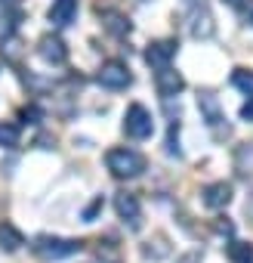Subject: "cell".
<instances>
[{
  "label": "cell",
  "mask_w": 253,
  "mask_h": 263,
  "mask_svg": "<svg viewBox=\"0 0 253 263\" xmlns=\"http://www.w3.org/2000/svg\"><path fill=\"white\" fill-rule=\"evenodd\" d=\"M99 19H102V28L111 34V37H126L130 34V19L117 10H99Z\"/></svg>",
  "instance_id": "obj_12"
},
{
  "label": "cell",
  "mask_w": 253,
  "mask_h": 263,
  "mask_svg": "<svg viewBox=\"0 0 253 263\" xmlns=\"http://www.w3.org/2000/svg\"><path fill=\"white\" fill-rule=\"evenodd\" d=\"M0 53H4L10 62H16V59H19V53H22V41H19L16 34L4 37V41H0Z\"/></svg>",
  "instance_id": "obj_19"
},
{
  "label": "cell",
  "mask_w": 253,
  "mask_h": 263,
  "mask_svg": "<svg viewBox=\"0 0 253 263\" xmlns=\"http://www.w3.org/2000/svg\"><path fill=\"white\" fill-rule=\"evenodd\" d=\"M225 257L231 263H253V245L250 241H228Z\"/></svg>",
  "instance_id": "obj_15"
},
{
  "label": "cell",
  "mask_w": 253,
  "mask_h": 263,
  "mask_svg": "<svg viewBox=\"0 0 253 263\" xmlns=\"http://www.w3.org/2000/svg\"><path fill=\"white\" fill-rule=\"evenodd\" d=\"M22 121L40 124V121H44V108H40V105H25V108H22Z\"/></svg>",
  "instance_id": "obj_20"
},
{
  "label": "cell",
  "mask_w": 253,
  "mask_h": 263,
  "mask_svg": "<svg viewBox=\"0 0 253 263\" xmlns=\"http://www.w3.org/2000/svg\"><path fill=\"white\" fill-rule=\"evenodd\" d=\"M83 245L77 238H62V235H37L31 241V251L40 257V260H65L71 254H77Z\"/></svg>",
  "instance_id": "obj_2"
},
{
  "label": "cell",
  "mask_w": 253,
  "mask_h": 263,
  "mask_svg": "<svg viewBox=\"0 0 253 263\" xmlns=\"http://www.w3.org/2000/svg\"><path fill=\"white\" fill-rule=\"evenodd\" d=\"M225 4H228L231 10H238V13H244V10H247V7L253 4V0H225Z\"/></svg>",
  "instance_id": "obj_21"
},
{
  "label": "cell",
  "mask_w": 253,
  "mask_h": 263,
  "mask_svg": "<svg viewBox=\"0 0 253 263\" xmlns=\"http://www.w3.org/2000/svg\"><path fill=\"white\" fill-rule=\"evenodd\" d=\"M195 260H198V257H195V254H192V257H185V260H182V263H195Z\"/></svg>",
  "instance_id": "obj_26"
},
{
  "label": "cell",
  "mask_w": 253,
  "mask_h": 263,
  "mask_svg": "<svg viewBox=\"0 0 253 263\" xmlns=\"http://www.w3.org/2000/svg\"><path fill=\"white\" fill-rule=\"evenodd\" d=\"M0 7H7V10H22V0H0Z\"/></svg>",
  "instance_id": "obj_24"
},
{
  "label": "cell",
  "mask_w": 253,
  "mask_h": 263,
  "mask_svg": "<svg viewBox=\"0 0 253 263\" xmlns=\"http://www.w3.org/2000/svg\"><path fill=\"white\" fill-rule=\"evenodd\" d=\"M22 140V130L19 124H10V121H0V149H16Z\"/></svg>",
  "instance_id": "obj_16"
},
{
  "label": "cell",
  "mask_w": 253,
  "mask_h": 263,
  "mask_svg": "<svg viewBox=\"0 0 253 263\" xmlns=\"http://www.w3.org/2000/svg\"><path fill=\"white\" fill-rule=\"evenodd\" d=\"M244 211H247V217H250V220H253V192H250V195H247V204H244Z\"/></svg>",
  "instance_id": "obj_25"
},
{
  "label": "cell",
  "mask_w": 253,
  "mask_h": 263,
  "mask_svg": "<svg viewBox=\"0 0 253 263\" xmlns=\"http://www.w3.org/2000/svg\"><path fill=\"white\" fill-rule=\"evenodd\" d=\"M37 53H40V59L50 62V65H65V62H68V47H65V41H62L59 34H44V37L37 41Z\"/></svg>",
  "instance_id": "obj_8"
},
{
  "label": "cell",
  "mask_w": 253,
  "mask_h": 263,
  "mask_svg": "<svg viewBox=\"0 0 253 263\" xmlns=\"http://www.w3.org/2000/svg\"><path fill=\"white\" fill-rule=\"evenodd\" d=\"M176 56V41H152L149 50H145V62L158 71V68H167Z\"/></svg>",
  "instance_id": "obj_10"
},
{
  "label": "cell",
  "mask_w": 253,
  "mask_h": 263,
  "mask_svg": "<svg viewBox=\"0 0 253 263\" xmlns=\"http://www.w3.org/2000/svg\"><path fill=\"white\" fill-rule=\"evenodd\" d=\"M155 87H158V93L164 99H173V96H179L185 90V78L173 65H167V68H158L155 71Z\"/></svg>",
  "instance_id": "obj_9"
},
{
  "label": "cell",
  "mask_w": 253,
  "mask_h": 263,
  "mask_svg": "<svg viewBox=\"0 0 253 263\" xmlns=\"http://www.w3.org/2000/svg\"><path fill=\"white\" fill-rule=\"evenodd\" d=\"M47 16H50V22H53L56 28L71 25L74 16H77V0H53V7H50Z\"/></svg>",
  "instance_id": "obj_13"
},
{
  "label": "cell",
  "mask_w": 253,
  "mask_h": 263,
  "mask_svg": "<svg viewBox=\"0 0 253 263\" xmlns=\"http://www.w3.org/2000/svg\"><path fill=\"white\" fill-rule=\"evenodd\" d=\"M96 81H99L102 87H108V90H126V87L133 84V74H130V68H126V62L108 59V62H102Z\"/></svg>",
  "instance_id": "obj_5"
},
{
  "label": "cell",
  "mask_w": 253,
  "mask_h": 263,
  "mask_svg": "<svg viewBox=\"0 0 253 263\" xmlns=\"http://www.w3.org/2000/svg\"><path fill=\"white\" fill-rule=\"evenodd\" d=\"M241 118H244V121H253V96H250V102L241 105Z\"/></svg>",
  "instance_id": "obj_22"
},
{
  "label": "cell",
  "mask_w": 253,
  "mask_h": 263,
  "mask_svg": "<svg viewBox=\"0 0 253 263\" xmlns=\"http://www.w3.org/2000/svg\"><path fill=\"white\" fill-rule=\"evenodd\" d=\"M250 22H253V13H250Z\"/></svg>",
  "instance_id": "obj_27"
},
{
  "label": "cell",
  "mask_w": 253,
  "mask_h": 263,
  "mask_svg": "<svg viewBox=\"0 0 253 263\" xmlns=\"http://www.w3.org/2000/svg\"><path fill=\"white\" fill-rule=\"evenodd\" d=\"M19 19H22V13H19V10H7V7H0V41L10 37V34H16Z\"/></svg>",
  "instance_id": "obj_17"
},
{
  "label": "cell",
  "mask_w": 253,
  "mask_h": 263,
  "mask_svg": "<svg viewBox=\"0 0 253 263\" xmlns=\"http://www.w3.org/2000/svg\"><path fill=\"white\" fill-rule=\"evenodd\" d=\"M123 134L130 140H149L155 134V121H152V111L139 102H133L123 115Z\"/></svg>",
  "instance_id": "obj_4"
},
{
  "label": "cell",
  "mask_w": 253,
  "mask_h": 263,
  "mask_svg": "<svg viewBox=\"0 0 253 263\" xmlns=\"http://www.w3.org/2000/svg\"><path fill=\"white\" fill-rule=\"evenodd\" d=\"M99 208H102V198H96V201H93V204H90V208H87V214H83V217H87V220H93V217H96V211H99Z\"/></svg>",
  "instance_id": "obj_23"
},
{
  "label": "cell",
  "mask_w": 253,
  "mask_h": 263,
  "mask_svg": "<svg viewBox=\"0 0 253 263\" xmlns=\"http://www.w3.org/2000/svg\"><path fill=\"white\" fill-rule=\"evenodd\" d=\"M114 211H117V217L123 223H130V229H139V223H142V204H139V198L133 192H117L114 195Z\"/></svg>",
  "instance_id": "obj_7"
},
{
  "label": "cell",
  "mask_w": 253,
  "mask_h": 263,
  "mask_svg": "<svg viewBox=\"0 0 253 263\" xmlns=\"http://www.w3.org/2000/svg\"><path fill=\"white\" fill-rule=\"evenodd\" d=\"M231 84H235L241 93L253 96V71H250V68H235V71H231Z\"/></svg>",
  "instance_id": "obj_18"
},
{
  "label": "cell",
  "mask_w": 253,
  "mask_h": 263,
  "mask_svg": "<svg viewBox=\"0 0 253 263\" xmlns=\"http://www.w3.org/2000/svg\"><path fill=\"white\" fill-rule=\"evenodd\" d=\"M185 22H188V34L195 41H207V37L216 34L213 13L207 10L204 0H185Z\"/></svg>",
  "instance_id": "obj_3"
},
{
  "label": "cell",
  "mask_w": 253,
  "mask_h": 263,
  "mask_svg": "<svg viewBox=\"0 0 253 263\" xmlns=\"http://www.w3.org/2000/svg\"><path fill=\"white\" fill-rule=\"evenodd\" d=\"M139 4H145V0H139Z\"/></svg>",
  "instance_id": "obj_28"
},
{
  "label": "cell",
  "mask_w": 253,
  "mask_h": 263,
  "mask_svg": "<svg viewBox=\"0 0 253 263\" xmlns=\"http://www.w3.org/2000/svg\"><path fill=\"white\" fill-rule=\"evenodd\" d=\"M22 245H25V235H22L10 220H0V251L13 254V251H19Z\"/></svg>",
  "instance_id": "obj_14"
},
{
  "label": "cell",
  "mask_w": 253,
  "mask_h": 263,
  "mask_svg": "<svg viewBox=\"0 0 253 263\" xmlns=\"http://www.w3.org/2000/svg\"><path fill=\"white\" fill-rule=\"evenodd\" d=\"M105 167H108L111 177H117V180H136V177H142V171H145V155L136 152V149L117 146V149H108V152H105Z\"/></svg>",
  "instance_id": "obj_1"
},
{
  "label": "cell",
  "mask_w": 253,
  "mask_h": 263,
  "mask_svg": "<svg viewBox=\"0 0 253 263\" xmlns=\"http://www.w3.org/2000/svg\"><path fill=\"white\" fill-rule=\"evenodd\" d=\"M228 201H231V186H228L225 180L210 183V186L204 189V208H210V211H222Z\"/></svg>",
  "instance_id": "obj_11"
},
{
  "label": "cell",
  "mask_w": 253,
  "mask_h": 263,
  "mask_svg": "<svg viewBox=\"0 0 253 263\" xmlns=\"http://www.w3.org/2000/svg\"><path fill=\"white\" fill-rule=\"evenodd\" d=\"M198 108H201V115H204L207 127H213V130H216V137H228V124H225V118H222L219 99H216L210 90H201V93H198Z\"/></svg>",
  "instance_id": "obj_6"
}]
</instances>
